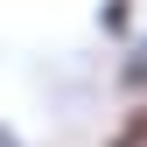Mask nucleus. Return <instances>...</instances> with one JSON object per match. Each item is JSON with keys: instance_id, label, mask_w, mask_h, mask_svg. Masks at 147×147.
Returning a JSON list of instances; mask_svg holds the SVG:
<instances>
[{"instance_id": "nucleus-1", "label": "nucleus", "mask_w": 147, "mask_h": 147, "mask_svg": "<svg viewBox=\"0 0 147 147\" xmlns=\"http://www.w3.org/2000/svg\"><path fill=\"white\" fill-rule=\"evenodd\" d=\"M119 91H126V98H147V35L126 42V56H119Z\"/></svg>"}, {"instance_id": "nucleus-2", "label": "nucleus", "mask_w": 147, "mask_h": 147, "mask_svg": "<svg viewBox=\"0 0 147 147\" xmlns=\"http://www.w3.org/2000/svg\"><path fill=\"white\" fill-rule=\"evenodd\" d=\"M98 28L112 42H133V0H98Z\"/></svg>"}, {"instance_id": "nucleus-3", "label": "nucleus", "mask_w": 147, "mask_h": 147, "mask_svg": "<svg viewBox=\"0 0 147 147\" xmlns=\"http://www.w3.org/2000/svg\"><path fill=\"white\" fill-rule=\"evenodd\" d=\"M105 147H147V98L126 105V119H119V133L105 140Z\"/></svg>"}, {"instance_id": "nucleus-4", "label": "nucleus", "mask_w": 147, "mask_h": 147, "mask_svg": "<svg viewBox=\"0 0 147 147\" xmlns=\"http://www.w3.org/2000/svg\"><path fill=\"white\" fill-rule=\"evenodd\" d=\"M0 147H14V133H7V126H0Z\"/></svg>"}]
</instances>
